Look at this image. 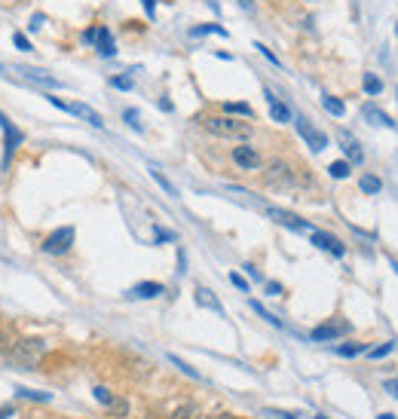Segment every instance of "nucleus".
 <instances>
[{
	"label": "nucleus",
	"mask_w": 398,
	"mask_h": 419,
	"mask_svg": "<svg viewBox=\"0 0 398 419\" xmlns=\"http://www.w3.org/2000/svg\"><path fill=\"white\" fill-rule=\"evenodd\" d=\"M13 40H15V46H19L22 52H31V43H28V37H25V34H15Z\"/></svg>",
	"instance_id": "nucleus-36"
},
{
	"label": "nucleus",
	"mask_w": 398,
	"mask_h": 419,
	"mask_svg": "<svg viewBox=\"0 0 398 419\" xmlns=\"http://www.w3.org/2000/svg\"><path fill=\"white\" fill-rule=\"evenodd\" d=\"M392 269H395V273H398V263H392Z\"/></svg>",
	"instance_id": "nucleus-48"
},
{
	"label": "nucleus",
	"mask_w": 398,
	"mask_h": 419,
	"mask_svg": "<svg viewBox=\"0 0 398 419\" xmlns=\"http://www.w3.org/2000/svg\"><path fill=\"white\" fill-rule=\"evenodd\" d=\"M230 282H233L239 291H248V282H245V278H242L239 273H230Z\"/></svg>",
	"instance_id": "nucleus-35"
},
{
	"label": "nucleus",
	"mask_w": 398,
	"mask_h": 419,
	"mask_svg": "<svg viewBox=\"0 0 398 419\" xmlns=\"http://www.w3.org/2000/svg\"><path fill=\"white\" fill-rule=\"evenodd\" d=\"M196 303L205 306V309H212V313H218V315H224V306H221V300L214 297L209 288H196Z\"/></svg>",
	"instance_id": "nucleus-16"
},
{
	"label": "nucleus",
	"mask_w": 398,
	"mask_h": 419,
	"mask_svg": "<svg viewBox=\"0 0 398 419\" xmlns=\"http://www.w3.org/2000/svg\"><path fill=\"white\" fill-rule=\"evenodd\" d=\"M386 392L392 395V398H398V379H389V383H386Z\"/></svg>",
	"instance_id": "nucleus-42"
},
{
	"label": "nucleus",
	"mask_w": 398,
	"mask_h": 419,
	"mask_svg": "<svg viewBox=\"0 0 398 419\" xmlns=\"http://www.w3.org/2000/svg\"><path fill=\"white\" fill-rule=\"evenodd\" d=\"M168 361H172V364H175V367H181V374H187L190 379H199V374H196V370H193V367H190V364H184V361L178 358V355H168Z\"/></svg>",
	"instance_id": "nucleus-32"
},
{
	"label": "nucleus",
	"mask_w": 398,
	"mask_h": 419,
	"mask_svg": "<svg viewBox=\"0 0 398 419\" xmlns=\"http://www.w3.org/2000/svg\"><path fill=\"white\" fill-rule=\"evenodd\" d=\"M193 37H199V34H221V37H227V28H221V25H199V28H193L190 31Z\"/></svg>",
	"instance_id": "nucleus-30"
},
{
	"label": "nucleus",
	"mask_w": 398,
	"mask_h": 419,
	"mask_svg": "<svg viewBox=\"0 0 398 419\" xmlns=\"http://www.w3.org/2000/svg\"><path fill=\"white\" fill-rule=\"evenodd\" d=\"M166 288L159 282H141V285H135L132 291H129V297H135V300H153V297H159Z\"/></svg>",
	"instance_id": "nucleus-12"
},
{
	"label": "nucleus",
	"mask_w": 398,
	"mask_h": 419,
	"mask_svg": "<svg viewBox=\"0 0 398 419\" xmlns=\"http://www.w3.org/2000/svg\"><path fill=\"white\" fill-rule=\"evenodd\" d=\"M266 214H270L279 227H288V230H294V232H312L310 223H306L303 217H297L294 212H285V208H266Z\"/></svg>",
	"instance_id": "nucleus-7"
},
{
	"label": "nucleus",
	"mask_w": 398,
	"mask_h": 419,
	"mask_svg": "<svg viewBox=\"0 0 398 419\" xmlns=\"http://www.w3.org/2000/svg\"><path fill=\"white\" fill-rule=\"evenodd\" d=\"M377 419H395V416H392V413H380Z\"/></svg>",
	"instance_id": "nucleus-47"
},
{
	"label": "nucleus",
	"mask_w": 398,
	"mask_h": 419,
	"mask_svg": "<svg viewBox=\"0 0 398 419\" xmlns=\"http://www.w3.org/2000/svg\"><path fill=\"white\" fill-rule=\"evenodd\" d=\"M202 129L212 132V135H218V138H230V141H245V138H251V132H255L248 122L233 120L230 113L227 116H205Z\"/></svg>",
	"instance_id": "nucleus-2"
},
{
	"label": "nucleus",
	"mask_w": 398,
	"mask_h": 419,
	"mask_svg": "<svg viewBox=\"0 0 398 419\" xmlns=\"http://www.w3.org/2000/svg\"><path fill=\"white\" fill-rule=\"evenodd\" d=\"M362 116L367 122H371V126H386V129H398V122L392 120V116H389L386 111H380L377 104H365L362 107Z\"/></svg>",
	"instance_id": "nucleus-11"
},
{
	"label": "nucleus",
	"mask_w": 398,
	"mask_h": 419,
	"mask_svg": "<svg viewBox=\"0 0 398 419\" xmlns=\"http://www.w3.org/2000/svg\"><path fill=\"white\" fill-rule=\"evenodd\" d=\"M168 419H202V410H199V404H181Z\"/></svg>",
	"instance_id": "nucleus-18"
},
{
	"label": "nucleus",
	"mask_w": 398,
	"mask_h": 419,
	"mask_svg": "<svg viewBox=\"0 0 398 419\" xmlns=\"http://www.w3.org/2000/svg\"><path fill=\"white\" fill-rule=\"evenodd\" d=\"M365 92H367V95H380V92H383V83H380V77H374V74H365Z\"/></svg>",
	"instance_id": "nucleus-27"
},
{
	"label": "nucleus",
	"mask_w": 398,
	"mask_h": 419,
	"mask_svg": "<svg viewBox=\"0 0 398 419\" xmlns=\"http://www.w3.org/2000/svg\"><path fill=\"white\" fill-rule=\"evenodd\" d=\"M92 43L98 46V56H104V58H111L113 52H117V49H113L111 31H107V28H95V40H92Z\"/></svg>",
	"instance_id": "nucleus-15"
},
{
	"label": "nucleus",
	"mask_w": 398,
	"mask_h": 419,
	"mask_svg": "<svg viewBox=\"0 0 398 419\" xmlns=\"http://www.w3.org/2000/svg\"><path fill=\"white\" fill-rule=\"evenodd\" d=\"M0 74H3V65H0Z\"/></svg>",
	"instance_id": "nucleus-50"
},
{
	"label": "nucleus",
	"mask_w": 398,
	"mask_h": 419,
	"mask_svg": "<svg viewBox=\"0 0 398 419\" xmlns=\"http://www.w3.org/2000/svg\"><path fill=\"white\" fill-rule=\"evenodd\" d=\"M150 177H153V181H157L159 187H163V190L168 193V196H178V190H175V184L168 181V177H166L163 172H159V168H150Z\"/></svg>",
	"instance_id": "nucleus-24"
},
{
	"label": "nucleus",
	"mask_w": 398,
	"mask_h": 419,
	"mask_svg": "<svg viewBox=\"0 0 398 419\" xmlns=\"http://www.w3.org/2000/svg\"><path fill=\"white\" fill-rule=\"evenodd\" d=\"M71 245H74V227H61L52 232V236L43 239L46 254H65V251H71Z\"/></svg>",
	"instance_id": "nucleus-5"
},
{
	"label": "nucleus",
	"mask_w": 398,
	"mask_h": 419,
	"mask_svg": "<svg viewBox=\"0 0 398 419\" xmlns=\"http://www.w3.org/2000/svg\"><path fill=\"white\" fill-rule=\"evenodd\" d=\"M15 413V410L13 407H0V419H6V416H13Z\"/></svg>",
	"instance_id": "nucleus-45"
},
{
	"label": "nucleus",
	"mask_w": 398,
	"mask_h": 419,
	"mask_svg": "<svg viewBox=\"0 0 398 419\" xmlns=\"http://www.w3.org/2000/svg\"><path fill=\"white\" fill-rule=\"evenodd\" d=\"M92 395H95V401L98 404H113V398H117V395H113L111 389H104V386H95V389H92Z\"/></svg>",
	"instance_id": "nucleus-25"
},
{
	"label": "nucleus",
	"mask_w": 398,
	"mask_h": 419,
	"mask_svg": "<svg viewBox=\"0 0 398 419\" xmlns=\"http://www.w3.org/2000/svg\"><path fill=\"white\" fill-rule=\"evenodd\" d=\"M22 398H37V401H49V395L46 392H31V389H19Z\"/></svg>",
	"instance_id": "nucleus-34"
},
{
	"label": "nucleus",
	"mask_w": 398,
	"mask_h": 419,
	"mask_svg": "<svg viewBox=\"0 0 398 419\" xmlns=\"http://www.w3.org/2000/svg\"><path fill=\"white\" fill-rule=\"evenodd\" d=\"M358 187H362V193H367V196H374V193H380V190H383V184H380V177H377V175H362Z\"/></svg>",
	"instance_id": "nucleus-19"
},
{
	"label": "nucleus",
	"mask_w": 398,
	"mask_h": 419,
	"mask_svg": "<svg viewBox=\"0 0 398 419\" xmlns=\"http://www.w3.org/2000/svg\"><path fill=\"white\" fill-rule=\"evenodd\" d=\"M144 10H148V15H153V6H157V0H141Z\"/></svg>",
	"instance_id": "nucleus-43"
},
{
	"label": "nucleus",
	"mask_w": 398,
	"mask_h": 419,
	"mask_svg": "<svg viewBox=\"0 0 398 419\" xmlns=\"http://www.w3.org/2000/svg\"><path fill=\"white\" fill-rule=\"evenodd\" d=\"M310 239H312V245H319V248H325V251H331L334 258H343V254H347V245H343L337 236H331V232L312 230V232H310Z\"/></svg>",
	"instance_id": "nucleus-10"
},
{
	"label": "nucleus",
	"mask_w": 398,
	"mask_h": 419,
	"mask_svg": "<svg viewBox=\"0 0 398 419\" xmlns=\"http://www.w3.org/2000/svg\"><path fill=\"white\" fill-rule=\"evenodd\" d=\"M224 111H227L230 116H233V113H236V116H255L251 104H242V102H239V104H224Z\"/></svg>",
	"instance_id": "nucleus-29"
},
{
	"label": "nucleus",
	"mask_w": 398,
	"mask_h": 419,
	"mask_svg": "<svg viewBox=\"0 0 398 419\" xmlns=\"http://www.w3.org/2000/svg\"><path fill=\"white\" fill-rule=\"evenodd\" d=\"M0 122H3V135H6V159L13 157V150H15V144L22 141V135H19V129L15 126H10V120H3V116H0Z\"/></svg>",
	"instance_id": "nucleus-17"
},
{
	"label": "nucleus",
	"mask_w": 398,
	"mask_h": 419,
	"mask_svg": "<svg viewBox=\"0 0 398 419\" xmlns=\"http://www.w3.org/2000/svg\"><path fill=\"white\" fill-rule=\"evenodd\" d=\"M126 120H129V126H132V129H141V122H138V113L135 111H126Z\"/></svg>",
	"instance_id": "nucleus-41"
},
{
	"label": "nucleus",
	"mask_w": 398,
	"mask_h": 419,
	"mask_svg": "<svg viewBox=\"0 0 398 419\" xmlns=\"http://www.w3.org/2000/svg\"><path fill=\"white\" fill-rule=\"evenodd\" d=\"M392 349H395V343H389V340H386V343H380V346H374V349H367V358H371V361H380V358H386V355H392Z\"/></svg>",
	"instance_id": "nucleus-23"
},
{
	"label": "nucleus",
	"mask_w": 398,
	"mask_h": 419,
	"mask_svg": "<svg viewBox=\"0 0 398 419\" xmlns=\"http://www.w3.org/2000/svg\"><path fill=\"white\" fill-rule=\"evenodd\" d=\"M266 294H270V297H279V294H282V285H276V282H266Z\"/></svg>",
	"instance_id": "nucleus-40"
},
{
	"label": "nucleus",
	"mask_w": 398,
	"mask_h": 419,
	"mask_svg": "<svg viewBox=\"0 0 398 419\" xmlns=\"http://www.w3.org/2000/svg\"><path fill=\"white\" fill-rule=\"evenodd\" d=\"M337 141H340V147H343V153L349 157V166H362L365 162V153H362V144L356 141V138L349 135L347 129H337Z\"/></svg>",
	"instance_id": "nucleus-8"
},
{
	"label": "nucleus",
	"mask_w": 398,
	"mask_h": 419,
	"mask_svg": "<svg viewBox=\"0 0 398 419\" xmlns=\"http://www.w3.org/2000/svg\"><path fill=\"white\" fill-rule=\"evenodd\" d=\"M343 333H352V324L347 318H331V322L312 328V340H316V343H328V340H337V337H343Z\"/></svg>",
	"instance_id": "nucleus-4"
},
{
	"label": "nucleus",
	"mask_w": 398,
	"mask_h": 419,
	"mask_svg": "<svg viewBox=\"0 0 398 419\" xmlns=\"http://www.w3.org/2000/svg\"><path fill=\"white\" fill-rule=\"evenodd\" d=\"M230 157H233V162L242 168V172H257V168L264 166L260 153H257L251 144H239V147H233V153H230Z\"/></svg>",
	"instance_id": "nucleus-6"
},
{
	"label": "nucleus",
	"mask_w": 398,
	"mask_h": 419,
	"mask_svg": "<svg viewBox=\"0 0 398 419\" xmlns=\"http://www.w3.org/2000/svg\"><path fill=\"white\" fill-rule=\"evenodd\" d=\"M349 172H352V166L347 159H337V162H331V166H328V175L331 177H337V181H343V177H349Z\"/></svg>",
	"instance_id": "nucleus-20"
},
{
	"label": "nucleus",
	"mask_w": 398,
	"mask_h": 419,
	"mask_svg": "<svg viewBox=\"0 0 398 419\" xmlns=\"http://www.w3.org/2000/svg\"><path fill=\"white\" fill-rule=\"evenodd\" d=\"M205 419H239V416H233V413H214V416H205Z\"/></svg>",
	"instance_id": "nucleus-44"
},
{
	"label": "nucleus",
	"mask_w": 398,
	"mask_h": 419,
	"mask_svg": "<svg viewBox=\"0 0 398 419\" xmlns=\"http://www.w3.org/2000/svg\"><path fill=\"white\" fill-rule=\"evenodd\" d=\"M67 113H74V116H80V120L92 122V126H95V129H102V126H104L102 113H98V111H92V107H86V104H67Z\"/></svg>",
	"instance_id": "nucleus-13"
},
{
	"label": "nucleus",
	"mask_w": 398,
	"mask_h": 419,
	"mask_svg": "<svg viewBox=\"0 0 398 419\" xmlns=\"http://www.w3.org/2000/svg\"><path fill=\"white\" fill-rule=\"evenodd\" d=\"M264 95H266V102H270V116H273V120H276V122H291V111H288V104H282L270 89H264Z\"/></svg>",
	"instance_id": "nucleus-14"
},
{
	"label": "nucleus",
	"mask_w": 398,
	"mask_h": 419,
	"mask_svg": "<svg viewBox=\"0 0 398 419\" xmlns=\"http://www.w3.org/2000/svg\"><path fill=\"white\" fill-rule=\"evenodd\" d=\"M297 132H301V138H303V141L310 144L316 153H321V150H325V147H328V138L321 135V132H319L316 126H310V120H303V116H301V120H297Z\"/></svg>",
	"instance_id": "nucleus-9"
},
{
	"label": "nucleus",
	"mask_w": 398,
	"mask_h": 419,
	"mask_svg": "<svg viewBox=\"0 0 398 419\" xmlns=\"http://www.w3.org/2000/svg\"><path fill=\"white\" fill-rule=\"evenodd\" d=\"M367 346L365 343H343L337 346V355H343V358H356V355H365Z\"/></svg>",
	"instance_id": "nucleus-21"
},
{
	"label": "nucleus",
	"mask_w": 398,
	"mask_h": 419,
	"mask_svg": "<svg viewBox=\"0 0 398 419\" xmlns=\"http://www.w3.org/2000/svg\"><path fill=\"white\" fill-rule=\"evenodd\" d=\"M251 309H255V313H257L260 318H264V322H270V324H273V328H282V322H279V318H276L273 313H266V309H264V306H260V303H257V300H251Z\"/></svg>",
	"instance_id": "nucleus-28"
},
{
	"label": "nucleus",
	"mask_w": 398,
	"mask_h": 419,
	"mask_svg": "<svg viewBox=\"0 0 398 419\" xmlns=\"http://www.w3.org/2000/svg\"><path fill=\"white\" fill-rule=\"evenodd\" d=\"M107 410H111V416H117V419H122L129 413V404L122 398H113V404H107Z\"/></svg>",
	"instance_id": "nucleus-31"
},
{
	"label": "nucleus",
	"mask_w": 398,
	"mask_h": 419,
	"mask_svg": "<svg viewBox=\"0 0 398 419\" xmlns=\"http://www.w3.org/2000/svg\"><path fill=\"white\" fill-rule=\"evenodd\" d=\"M43 352H46V340L25 337V340H19V343L10 346L6 358H10V364H13V367H19V370H34L37 364H40Z\"/></svg>",
	"instance_id": "nucleus-1"
},
{
	"label": "nucleus",
	"mask_w": 398,
	"mask_h": 419,
	"mask_svg": "<svg viewBox=\"0 0 398 419\" xmlns=\"http://www.w3.org/2000/svg\"><path fill=\"white\" fill-rule=\"evenodd\" d=\"M175 239V232H168V230H163V227H157V242H172Z\"/></svg>",
	"instance_id": "nucleus-37"
},
{
	"label": "nucleus",
	"mask_w": 398,
	"mask_h": 419,
	"mask_svg": "<svg viewBox=\"0 0 398 419\" xmlns=\"http://www.w3.org/2000/svg\"><path fill=\"white\" fill-rule=\"evenodd\" d=\"M111 86H113V89H132L135 83H132V77H113Z\"/></svg>",
	"instance_id": "nucleus-33"
},
{
	"label": "nucleus",
	"mask_w": 398,
	"mask_h": 419,
	"mask_svg": "<svg viewBox=\"0 0 398 419\" xmlns=\"http://www.w3.org/2000/svg\"><path fill=\"white\" fill-rule=\"evenodd\" d=\"M25 74L31 77V80H37V83H46V86H58L56 77H49L46 71H31V68H25Z\"/></svg>",
	"instance_id": "nucleus-26"
},
{
	"label": "nucleus",
	"mask_w": 398,
	"mask_h": 419,
	"mask_svg": "<svg viewBox=\"0 0 398 419\" xmlns=\"http://www.w3.org/2000/svg\"><path fill=\"white\" fill-rule=\"evenodd\" d=\"M0 352H10V346H6V340H3V333H0Z\"/></svg>",
	"instance_id": "nucleus-46"
},
{
	"label": "nucleus",
	"mask_w": 398,
	"mask_h": 419,
	"mask_svg": "<svg viewBox=\"0 0 398 419\" xmlns=\"http://www.w3.org/2000/svg\"><path fill=\"white\" fill-rule=\"evenodd\" d=\"M321 104H325V111L331 113V116H343V113H347V104H343L340 98H334V95H325V98H321Z\"/></svg>",
	"instance_id": "nucleus-22"
},
{
	"label": "nucleus",
	"mask_w": 398,
	"mask_h": 419,
	"mask_svg": "<svg viewBox=\"0 0 398 419\" xmlns=\"http://www.w3.org/2000/svg\"><path fill=\"white\" fill-rule=\"evenodd\" d=\"M266 416H276V419H297L294 413H285V410H264Z\"/></svg>",
	"instance_id": "nucleus-38"
},
{
	"label": "nucleus",
	"mask_w": 398,
	"mask_h": 419,
	"mask_svg": "<svg viewBox=\"0 0 398 419\" xmlns=\"http://www.w3.org/2000/svg\"><path fill=\"white\" fill-rule=\"evenodd\" d=\"M264 184L273 190H288L294 187V168L285 159H270L264 168Z\"/></svg>",
	"instance_id": "nucleus-3"
},
{
	"label": "nucleus",
	"mask_w": 398,
	"mask_h": 419,
	"mask_svg": "<svg viewBox=\"0 0 398 419\" xmlns=\"http://www.w3.org/2000/svg\"><path fill=\"white\" fill-rule=\"evenodd\" d=\"M242 269H245V273H248L251 278H255V282H264V276H260V273H257V269H255V267H251V263H245V267H242Z\"/></svg>",
	"instance_id": "nucleus-39"
},
{
	"label": "nucleus",
	"mask_w": 398,
	"mask_h": 419,
	"mask_svg": "<svg viewBox=\"0 0 398 419\" xmlns=\"http://www.w3.org/2000/svg\"><path fill=\"white\" fill-rule=\"evenodd\" d=\"M312 419H328V416H312Z\"/></svg>",
	"instance_id": "nucleus-49"
}]
</instances>
